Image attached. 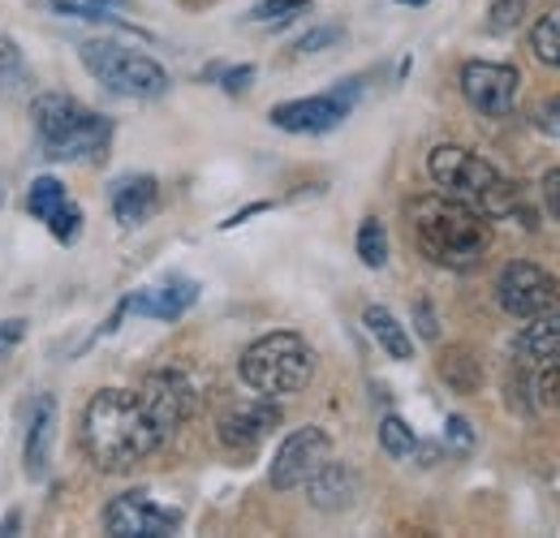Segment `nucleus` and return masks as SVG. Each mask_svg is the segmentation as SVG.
Here are the masks:
<instances>
[{
    "label": "nucleus",
    "mask_w": 560,
    "mask_h": 538,
    "mask_svg": "<svg viewBox=\"0 0 560 538\" xmlns=\"http://www.w3.org/2000/svg\"><path fill=\"white\" fill-rule=\"evenodd\" d=\"M160 426L147 418V409L135 393L104 388L82 409V448L100 470H130L142 457L155 453Z\"/></svg>",
    "instance_id": "obj_1"
},
{
    "label": "nucleus",
    "mask_w": 560,
    "mask_h": 538,
    "mask_svg": "<svg viewBox=\"0 0 560 538\" xmlns=\"http://www.w3.org/2000/svg\"><path fill=\"white\" fill-rule=\"evenodd\" d=\"M410 224H415L419 250L435 268H475L491 246L488 215H479L475 207L448 199V195H422L410 202Z\"/></svg>",
    "instance_id": "obj_2"
},
{
    "label": "nucleus",
    "mask_w": 560,
    "mask_h": 538,
    "mask_svg": "<svg viewBox=\"0 0 560 538\" xmlns=\"http://www.w3.org/2000/svg\"><path fill=\"white\" fill-rule=\"evenodd\" d=\"M427 173H431V182L440 186V195L475 207V211L488 215V220L513 215L517 202H522L517 186L504 182L483 155H475V151H466V147H435V151L427 155Z\"/></svg>",
    "instance_id": "obj_3"
},
{
    "label": "nucleus",
    "mask_w": 560,
    "mask_h": 538,
    "mask_svg": "<svg viewBox=\"0 0 560 538\" xmlns=\"http://www.w3.org/2000/svg\"><path fill=\"white\" fill-rule=\"evenodd\" d=\"M31 121H35V134L44 142L48 160H104L113 142V121L82 108L61 91L39 95L31 108Z\"/></svg>",
    "instance_id": "obj_4"
},
{
    "label": "nucleus",
    "mask_w": 560,
    "mask_h": 538,
    "mask_svg": "<svg viewBox=\"0 0 560 538\" xmlns=\"http://www.w3.org/2000/svg\"><path fill=\"white\" fill-rule=\"evenodd\" d=\"M237 371H242V384L259 397H293L311 384L315 353L298 332H268L246 344Z\"/></svg>",
    "instance_id": "obj_5"
},
{
    "label": "nucleus",
    "mask_w": 560,
    "mask_h": 538,
    "mask_svg": "<svg viewBox=\"0 0 560 538\" xmlns=\"http://www.w3.org/2000/svg\"><path fill=\"white\" fill-rule=\"evenodd\" d=\"M82 66L91 69L108 91L130 95V100H155L168 91V69L151 57H142L135 48L108 44V39H91L82 44Z\"/></svg>",
    "instance_id": "obj_6"
},
{
    "label": "nucleus",
    "mask_w": 560,
    "mask_h": 538,
    "mask_svg": "<svg viewBox=\"0 0 560 538\" xmlns=\"http://www.w3.org/2000/svg\"><path fill=\"white\" fill-rule=\"evenodd\" d=\"M495 302L513 319H535V315L552 311L560 302V280L548 268L530 264V259H513L495 276Z\"/></svg>",
    "instance_id": "obj_7"
},
{
    "label": "nucleus",
    "mask_w": 560,
    "mask_h": 538,
    "mask_svg": "<svg viewBox=\"0 0 560 538\" xmlns=\"http://www.w3.org/2000/svg\"><path fill=\"white\" fill-rule=\"evenodd\" d=\"M358 82H341L337 91L328 95H306V100H289V104H277L268 113V121L284 130V134H332L346 117H350L353 100H358Z\"/></svg>",
    "instance_id": "obj_8"
},
{
    "label": "nucleus",
    "mask_w": 560,
    "mask_h": 538,
    "mask_svg": "<svg viewBox=\"0 0 560 538\" xmlns=\"http://www.w3.org/2000/svg\"><path fill=\"white\" fill-rule=\"evenodd\" d=\"M328 457H332V440H328V431H324V426H298V431L284 435V444L277 448L268 478H272L277 491L306 487V478L319 470Z\"/></svg>",
    "instance_id": "obj_9"
},
{
    "label": "nucleus",
    "mask_w": 560,
    "mask_h": 538,
    "mask_svg": "<svg viewBox=\"0 0 560 538\" xmlns=\"http://www.w3.org/2000/svg\"><path fill=\"white\" fill-rule=\"evenodd\" d=\"M177 526H182V513L155 504L147 491H126L104 508V530L121 538H164L177 535Z\"/></svg>",
    "instance_id": "obj_10"
},
{
    "label": "nucleus",
    "mask_w": 560,
    "mask_h": 538,
    "mask_svg": "<svg viewBox=\"0 0 560 538\" xmlns=\"http://www.w3.org/2000/svg\"><path fill=\"white\" fill-rule=\"evenodd\" d=\"M517 91H522V73L513 66H495V61L462 66V95L483 117H509L517 108Z\"/></svg>",
    "instance_id": "obj_11"
},
{
    "label": "nucleus",
    "mask_w": 560,
    "mask_h": 538,
    "mask_svg": "<svg viewBox=\"0 0 560 538\" xmlns=\"http://www.w3.org/2000/svg\"><path fill=\"white\" fill-rule=\"evenodd\" d=\"M139 401L147 418L160 426V435H168L195 413V384L182 371H155V375H147Z\"/></svg>",
    "instance_id": "obj_12"
},
{
    "label": "nucleus",
    "mask_w": 560,
    "mask_h": 538,
    "mask_svg": "<svg viewBox=\"0 0 560 538\" xmlns=\"http://www.w3.org/2000/svg\"><path fill=\"white\" fill-rule=\"evenodd\" d=\"M277 426H280V405L272 397H255V401L237 405V409H229L220 418V440L229 448L246 453L259 440H268V431H277Z\"/></svg>",
    "instance_id": "obj_13"
},
{
    "label": "nucleus",
    "mask_w": 560,
    "mask_h": 538,
    "mask_svg": "<svg viewBox=\"0 0 560 538\" xmlns=\"http://www.w3.org/2000/svg\"><path fill=\"white\" fill-rule=\"evenodd\" d=\"M306 495L319 513H346L353 500H358V473L346 461H324L319 470L306 478Z\"/></svg>",
    "instance_id": "obj_14"
},
{
    "label": "nucleus",
    "mask_w": 560,
    "mask_h": 538,
    "mask_svg": "<svg viewBox=\"0 0 560 538\" xmlns=\"http://www.w3.org/2000/svg\"><path fill=\"white\" fill-rule=\"evenodd\" d=\"M108 202H113V215H117V224H121V229H139L142 220L160 207V186H155V177L135 173V177L113 182Z\"/></svg>",
    "instance_id": "obj_15"
},
{
    "label": "nucleus",
    "mask_w": 560,
    "mask_h": 538,
    "mask_svg": "<svg viewBox=\"0 0 560 538\" xmlns=\"http://www.w3.org/2000/svg\"><path fill=\"white\" fill-rule=\"evenodd\" d=\"M199 297V284L195 280H168L160 289H142L126 302V311H139L147 319H182Z\"/></svg>",
    "instance_id": "obj_16"
},
{
    "label": "nucleus",
    "mask_w": 560,
    "mask_h": 538,
    "mask_svg": "<svg viewBox=\"0 0 560 538\" xmlns=\"http://www.w3.org/2000/svg\"><path fill=\"white\" fill-rule=\"evenodd\" d=\"M513 353L522 366H544L560 358V311H544L530 319V328H522L513 340Z\"/></svg>",
    "instance_id": "obj_17"
},
{
    "label": "nucleus",
    "mask_w": 560,
    "mask_h": 538,
    "mask_svg": "<svg viewBox=\"0 0 560 538\" xmlns=\"http://www.w3.org/2000/svg\"><path fill=\"white\" fill-rule=\"evenodd\" d=\"M52 440H57V401L39 397L31 409V431H26V473L39 478L48 457H52Z\"/></svg>",
    "instance_id": "obj_18"
},
{
    "label": "nucleus",
    "mask_w": 560,
    "mask_h": 538,
    "mask_svg": "<svg viewBox=\"0 0 560 538\" xmlns=\"http://www.w3.org/2000/svg\"><path fill=\"white\" fill-rule=\"evenodd\" d=\"M362 324H366L371 337L380 340V349H384L388 358H397V362H410V358H415V340H410V332L401 328V319H397L393 311L366 306V311H362Z\"/></svg>",
    "instance_id": "obj_19"
},
{
    "label": "nucleus",
    "mask_w": 560,
    "mask_h": 538,
    "mask_svg": "<svg viewBox=\"0 0 560 538\" xmlns=\"http://www.w3.org/2000/svg\"><path fill=\"white\" fill-rule=\"evenodd\" d=\"M66 202H73V199H70V190H66L57 177H39V182L31 186V199H26V207H31V215H35V220H44V224H48V220H52V215H57Z\"/></svg>",
    "instance_id": "obj_20"
},
{
    "label": "nucleus",
    "mask_w": 560,
    "mask_h": 538,
    "mask_svg": "<svg viewBox=\"0 0 560 538\" xmlns=\"http://www.w3.org/2000/svg\"><path fill=\"white\" fill-rule=\"evenodd\" d=\"M440 375H444L457 393H475V388H479V379H483L479 362H475L466 349H448V353H444V362H440Z\"/></svg>",
    "instance_id": "obj_21"
},
{
    "label": "nucleus",
    "mask_w": 560,
    "mask_h": 538,
    "mask_svg": "<svg viewBox=\"0 0 560 538\" xmlns=\"http://www.w3.org/2000/svg\"><path fill=\"white\" fill-rule=\"evenodd\" d=\"M380 448H384L388 457H415V453H419V435L410 431L406 418L388 413V418L380 422Z\"/></svg>",
    "instance_id": "obj_22"
},
{
    "label": "nucleus",
    "mask_w": 560,
    "mask_h": 538,
    "mask_svg": "<svg viewBox=\"0 0 560 538\" xmlns=\"http://www.w3.org/2000/svg\"><path fill=\"white\" fill-rule=\"evenodd\" d=\"M530 52H535L544 66L560 69V13H548V17L535 22V31H530Z\"/></svg>",
    "instance_id": "obj_23"
},
{
    "label": "nucleus",
    "mask_w": 560,
    "mask_h": 538,
    "mask_svg": "<svg viewBox=\"0 0 560 538\" xmlns=\"http://www.w3.org/2000/svg\"><path fill=\"white\" fill-rule=\"evenodd\" d=\"M358 259L366 268H384L388 264V233L380 220H362L358 224Z\"/></svg>",
    "instance_id": "obj_24"
},
{
    "label": "nucleus",
    "mask_w": 560,
    "mask_h": 538,
    "mask_svg": "<svg viewBox=\"0 0 560 538\" xmlns=\"http://www.w3.org/2000/svg\"><path fill=\"white\" fill-rule=\"evenodd\" d=\"M57 17H70V22H108V26H121V31H135L130 22H121V17H108L104 13V4H86V0H57V4H48Z\"/></svg>",
    "instance_id": "obj_25"
},
{
    "label": "nucleus",
    "mask_w": 560,
    "mask_h": 538,
    "mask_svg": "<svg viewBox=\"0 0 560 538\" xmlns=\"http://www.w3.org/2000/svg\"><path fill=\"white\" fill-rule=\"evenodd\" d=\"M522 17H526V0H491L488 31L491 35H509V31L522 26Z\"/></svg>",
    "instance_id": "obj_26"
},
{
    "label": "nucleus",
    "mask_w": 560,
    "mask_h": 538,
    "mask_svg": "<svg viewBox=\"0 0 560 538\" xmlns=\"http://www.w3.org/2000/svg\"><path fill=\"white\" fill-rule=\"evenodd\" d=\"M337 39H341V26H315V31H306V35L293 44V52H298V57H311V52L337 44Z\"/></svg>",
    "instance_id": "obj_27"
},
{
    "label": "nucleus",
    "mask_w": 560,
    "mask_h": 538,
    "mask_svg": "<svg viewBox=\"0 0 560 538\" xmlns=\"http://www.w3.org/2000/svg\"><path fill=\"white\" fill-rule=\"evenodd\" d=\"M78 224H82V211H78L73 202H66V207L48 220V229H52V237H57V242H73V237H78Z\"/></svg>",
    "instance_id": "obj_28"
},
{
    "label": "nucleus",
    "mask_w": 560,
    "mask_h": 538,
    "mask_svg": "<svg viewBox=\"0 0 560 538\" xmlns=\"http://www.w3.org/2000/svg\"><path fill=\"white\" fill-rule=\"evenodd\" d=\"M306 4H311V0H264L250 17H255V22H280V17H289V13L306 9Z\"/></svg>",
    "instance_id": "obj_29"
},
{
    "label": "nucleus",
    "mask_w": 560,
    "mask_h": 538,
    "mask_svg": "<svg viewBox=\"0 0 560 538\" xmlns=\"http://www.w3.org/2000/svg\"><path fill=\"white\" fill-rule=\"evenodd\" d=\"M22 340H26V319H4V324H0V362H4Z\"/></svg>",
    "instance_id": "obj_30"
},
{
    "label": "nucleus",
    "mask_w": 560,
    "mask_h": 538,
    "mask_svg": "<svg viewBox=\"0 0 560 538\" xmlns=\"http://www.w3.org/2000/svg\"><path fill=\"white\" fill-rule=\"evenodd\" d=\"M448 444H453L457 453H470V448H475V431H470V422H466L462 413L448 418Z\"/></svg>",
    "instance_id": "obj_31"
},
{
    "label": "nucleus",
    "mask_w": 560,
    "mask_h": 538,
    "mask_svg": "<svg viewBox=\"0 0 560 538\" xmlns=\"http://www.w3.org/2000/svg\"><path fill=\"white\" fill-rule=\"evenodd\" d=\"M250 78H255V69L250 66H237V69H224V73H220V82H224L229 95H242V91L250 86Z\"/></svg>",
    "instance_id": "obj_32"
},
{
    "label": "nucleus",
    "mask_w": 560,
    "mask_h": 538,
    "mask_svg": "<svg viewBox=\"0 0 560 538\" xmlns=\"http://www.w3.org/2000/svg\"><path fill=\"white\" fill-rule=\"evenodd\" d=\"M539 130L560 138V100H548V104L539 108Z\"/></svg>",
    "instance_id": "obj_33"
},
{
    "label": "nucleus",
    "mask_w": 560,
    "mask_h": 538,
    "mask_svg": "<svg viewBox=\"0 0 560 538\" xmlns=\"http://www.w3.org/2000/svg\"><path fill=\"white\" fill-rule=\"evenodd\" d=\"M544 202H548V211L557 215V224H560V168H552V173L544 177Z\"/></svg>",
    "instance_id": "obj_34"
},
{
    "label": "nucleus",
    "mask_w": 560,
    "mask_h": 538,
    "mask_svg": "<svg viewBox=\"0 0 560 538\" xmlns=\"http://www.w3.org/2000/svg\"><path fill=\"white\" fill-rule=\"evenodd\" d=\"M419 324H422V328H419L422 337H427V340H435V332H440V328H435V315H431V311H427L422 302H419Z\"/></svg>",
    "instance_id": "obj_35"
},
{
    "label": "nucleus",
    "mask_w": 560,
    "mask_h": 538,
    "mask_svg": "<svg viewBox=\"0 0 560 538\" xmlns=\"http://www.w3.org/2000/svg\"><path fill=\"white\" fill-rule=\"evenodd\" d=\"M18 526H22V517H18V513H4V522H0V538H4V535H13Z\"/></svg>",
    "instance_id": "obj_36"
},
{
    "label": "nucleus",
    "mask_w": 560,
    "mask_h": 538,
    "mask_svg": "<svg viewBox=\"0 0 560 538\" xmlns=\"http://www.w3.org/2000/svg\"><path fill=\"white\" fill-rule=\"evenodd\" d=\"M86 4H104L108 9V4H130V0H86Z\"/></svg>",
    "instance_id": "obj_37"
},
{
    "label": "nucleus",
    "mask_w": 560,
    "mask_h": 538,
    "mask_svg": "<svg viewBox=\"0 0 560 538\" xmlns=\"http://www.w3.org/2000/svg\"><path fill=\"white\" fill-rule=\"evenodd\" d=\"M401 4H427V0H401Z\"/></svg>",
    "instance_id": "obj_38"
}]
</instances>
